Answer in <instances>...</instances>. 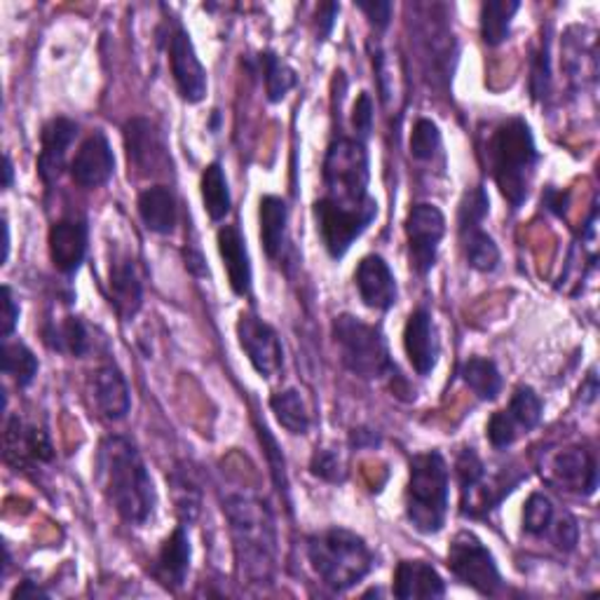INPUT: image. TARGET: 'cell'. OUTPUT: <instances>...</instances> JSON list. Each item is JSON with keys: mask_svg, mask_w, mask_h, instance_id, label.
I'll use <instances>...</instances> for the list:
<instances>
[{"mask_svg": "<svg viewBox=\"0 0 600 600\" xmlns=\"http://www.w3.org/2000/svg\"><path fill=\"white\" fill-rule=\"evenodd\" d=\"M549 482L561 490L593 495L598 488L596 459L587 448L558 451L549 463Z\"/></svg>", "mask_w": 600, "mask_h": 600, "instance_id": "obj_16", "label": "cell"}, {"mask_svg": "<svg viewBox=\"0 0 600 600\" xmlns=\"http://www.w3.org/2000/svg\"><path fill=\"white\" fill-rule=\"evenodd\" d=\"M235 539L237 558L256 585L270 582L277 556L275 518L263 499L251 495H230L224 507Z\"/></svg>", "mask_w": 600, "mask_h": 600, "instance_id": "obj_2", "label": "cell"}, {"mask_svg": "<svg viewBox=\"0 0 600 600\" xmlns=\"http://www.w3.org/2000/svg\"><path fill=\"white\" fill-rule=\"evenodd\" d=\"M203 203L211 221H224V218L230 214L232 199H230L228 178L221 163H211L203 172Z\"/></svg>", "mask_w": 600, "mask_h": 600, "instance_id": "obj_32", "label": "cell"}, {"mask_svg": "<svg viewBox=\"0 0 600 600\" xmlns=\"http://www.w3.org/2000/svg\"><path fill=\"white\" fill-rule=\"evenodd\" d=\"M94 478L106 503L123 521L132 526L151 521L157 507V493L144 457L132 444V438L113 434L99 444Z\"/></svg>", "mask_w": 600, "mask_h": 600, "instance_id": "obj_1", "label": "cell"}, {"mask_svg": "<svg viewBox=\"0 0 600 600\" xmlns=\"http://www.w3.org/2000/svg\"><path fill=\"white\" fill-rule=\"evenodd\" d=\"M190 539L186 526H178L159 547V554L153 563V577L169 591L182 589L190 570Z\"/></svg>", "mask_w": 600, "mask_h": 600, "instance_id": "obj_23", "label": "cell"}, {"mask_svg": "<svg viewBox=\"0 0 600 600\" xmlns=\"http://www.w3.org/2000/svg\"><path fill=\"white\" fill-rule=\"evenodd\" d=\"M184 258H186V268L190 275L195 277H205L209 270H207V263H205V258L203 254H199L197 249H186L184 251Z\"/></svg>", "mask_w": 600, "mask_h": 600, "instance_id": "obj_49", "label": "cell"}, {"mask_svg": "<svg viewBox=\"0 0 600 600\" xmlns=\"http://www.w3.org/2000/svg\"><path fill=\"white\" fill-rule=\"evenodd\" d=\"M459 377L465 380V385L482 399V402H495L503 392V373H499L493 359L486 356H472L459 369Z\"/></svg>", "mask_w": 600, "mask_h": 600, "instance_id": "obj_29", "label": "cell"}, {"mask_svg": "<svg viewBox=\"0 0 600 600\" xmlns=\"http://www.w3.org/2000/svg\"><path fill=\"white\" fill-rule=\"evenodd\" d=\"M354 285L359 289V296H362L364 300V306L377 312H387L396 306V298H399L396 279L383 256H375V254L364 256L362 263L356 266Z\"/></svg>", "mask_w": 600, "mask_h": 600, "instance_id": "obj_18", "label": "cell"}, {"mask_svg": "<svg viewBox=\"0 0 600 600\" xmlns=\"http://www.w3.org/2000/svg\"><path fill=\"white\" fill-rule=\"evenodd\" d=\"M310 469L314 476H319L322 482H329V484H343L345 476H348L343 459L338 457L335 451H317L312 455Z\"/></svg>", "mask_w": 600, "mask_h": 600, "instance_id": "obj_42", "label": "cell"}, {"mask_svg": "<svg viewBox=\"0 0 600 600\" xmlns=\"http://www.w3.org/2000/svg\"><path fill=\"white\" fill-rule=\"evenodd\" d=\"M287 221L289 207L282 197H261V242L270 261H277L282 256L287 242Z\"/></svg>", "mask_w": 600, "mask_h": 600, "instance_id": "obj_28", "label": "cell"}, {"mask_svg": "<svg viewBox=\"0 0 600 600\" xmlns=\"http://www.w3.org/2000/svg\"><path fill=\"white\" fill-rule=\"evenodd\" d=\"M17 324H19V306H17L12 289L6 285L3 287V314H0V335H3V340L14 333Z\"/></svg>", "mask_w": 600, "mask_h": 600, "instance_id": "obj_47", "label": "cell"}, {"mask_svg": "<svg viewBox=\"0 0 600 600\" xmlns=\"http://www.w3.org/2000/svg\"><path fill=\"white\" fill-rule=\"evenodd\" d=\"M165 45L178 94H182V99L188 104H199L207 96V71L195 52L190 33L182 24L174 22L167 31Z\"/></svg>", "mask_w": 600, "mask_h": 600, "instance_id": "obj_11", "label": "cell"}, {"mask_svg": "<svg viewBox=\"0 0 600 600\" xmlns=\"http://www.w3.org/2000/svg\"><path fill=\"white\" fill-rule=\"evenodd\" d=\"M459 242H463L467 263L478 272H493L499 266V249L495 239L478 228L459 230Z\"/></svg>", "mask_w": 600, "mask_h": 600, "instance_id": "obj_34", "label": "cell"}, {"mask_svg": "<svg viewBox=\"0 0 600 600\" xmlns=\"http://www.w3.org/2000/svg\"><path fill=\"white\" fill-rule=\"evenodd\" d=\"M333 338L340 350V359H343L350 373L364 380L399 375L390 359L387 340L377 327L366 324L352 314H340L333 322Z\"/></svg>", "mask_w": 600, "mask_h": 600, "instance_id": "obj_7", "label": "cell"}, {"mask_svg": "<svg viewBox=\"0 0 600 600\" xmlns=\"http://www.w3.org/2000/svg\"><path fill=\"white\" fill-rule=\"evenodd\" d=\"M270 408L277 417V423L289 434H306L310 430V415L298 390H285L272 394Z\"/></svg>", "mask_w": 600, "mask_h": 600, "instance_id": "obj_33", "label": "cell"}, {"mask_svg": "<svg viewBox=\"0 0 600 600\" xmlns=\"http://www.w3.org/2000/svg\"><path fill=\"white\" fill-rule=\"evenodd\" d=\"M108 289L115 312L130 322L144 306V287L138 282L134 261L130 256H113L108 268Z\"/></svg>", "mask_w": 600, "mask_h": 600, "instance_id": "obj_24", "label": "cell"}, {"mask_svg": "<svg viewBox=\"0 0 600 600\" xmlns=\"http://www.w3.org/2000/svg\"><path fill=\"white\" fill-rule=\"evenodd\" d=\"M138 216L155 235H172L176 228V197L167 186H151L138 195Z\"/></svg>", "mask_w": 600, "mask_h": 600, "instance_id": "obj_27", "label": "cell"}, {"mask_svg": "<svg viewBox=\"0 0 600 600\" xmlns=\"http://www.w3.org/2000/svg\"><path fill=\"white\" fill-rule=\"evenodd\" d=\"M521 10L518 0H488L482 6V35L484 43L495 48L505 43L511 31V19Z\"/></svg>", "mask_w": 600, "mask_h": 600, "instance_id": "obj_30", "label": "cell"}, {"mask_svg": "<svg viewBox=\"0 0 600 600\" xmlns=\"http://www.w3.org/2000/svg\"><path fill=\"white\" fill-rule=\"evenodd\" d=\"M549 537L554 539V545L561 551H572L577 547V539H579L577 521L570 514H563L561 518H558V521H554Z\"/></svg>", "mask_w": 600, "mask_h": 600, "instance_id": "obj_45", "label": "cell"}, {"mask_svg": "<svg viewBox=\"0 0 600 600\" xmlns=\"http://www.w3.org/2000/svg\"><path fill=\"white\" fill-rule=\"evenodd\" d=\"M446 235V218L434 205H413L406 216V237L411 266L417 275H427L436 266L438 245Z\"/></svg>", "mask_w": 600, "mask_h": 600, "instance_id": "obj_12", "label": "cell"}, {"mask_svg": "<svg viewBox=\"0 0 600 600\" xmlns=\"http://www.w3.org/2000/svg\"><path fill=\"white\" fill-rule=\"evenodd\" d=\"M324 188L331 203L343 207H371L375 199L369 195V151L362 138L340 136L329 146L324 157Z\"/></svg>", "mask_w": 600, "mask_h": 600, "instance_id": "obj_6", "label": "cell"}, {"mask_svg": "<svg viewBox=\"0 0 600 600\" xmlns=\"http://www.w3.org/2000/svg\"><path fill=\"white\" fill-rule=\"evenodd\" d=\"M448 465L438 451L420 453L411 459L406 488V518L423 535H436L448 516Z\"/></svg>", "mask_w": 600, "mask_h": 600, "instance_id": "obj_5", "label": "cell"}, {"mask_svg": "<svg viewBox=\"0 0 600 600\" xmlns=\"http://www.w3.org/2000/svg\"><path fill=\"white\" fill-rule=\"evenodd\" d=\"M3 235H6V239H3V263H6L8 256H10V226H8V221H3Z\"/></svg>", "mask_w": 600, "mask_h": 600, "instance_id": "obj_53", "label": "cell"}, {"mask_svg": "<svg viewBox=\"0 0 600 600\" xmlns=\"http://www.w3.org/2000/svg\"><path fill=\"white\" fill-rule=\"evenodd\" d=\"M54 451L43 430L27 427L19 415H12L6 425V459L12 467H35L52 463Z\"/></svg>", "mask_w": 600, "mask_h": 600, "instance_id": "obj_19", "label": "cell"}, {"mask_svg": "<svg viewBox=\"0 0 600 600\" xmlns=\"http://www.w3.org/2000/svg\"><path fill=\"white\" fill-rule=\"evenodd\" d=\"M45 343L56 352L73 354V356H85L92 345L87 327L80 317H66L64 322L48 327Z\"/></svg>", "mask_w": 600, "mask_h": 600, "instance_id": "obj_31", "label": "cell"}, {"mask_svg": "<svg viewBox=\"0 0 600 600\" xmlns=\"http://www.w3.org/2000/svg\"><path fill=\"white\" fill-rule=\"evenodd\" d=\"M258 66H261L263 80H266V94L268 102L277 104L298 85L296 71L285 64L275 52H261L258 54Z\"/></svg>", "mask_w": 600, "mask_h": 600, "instance_id": "obj_35", "label": "cell"}, {"mask_svg": "<svg viewBox=\"0 0 600 600\" xmlns=\"http://www.w3.org/2000/svg\"><path fill=\"white\" fill-rule=\"evenodd\" d=\"M12 178H14V167L10 155H6V188H12Z\"/></svg>", "mask_w": 600, "mask_h": 600, "instance_id": "obj_54", "label": "cell"}, {"mask_svg": "<svg viewBox=\"0 0 600 600\" xmlns=\"http://www.w3.org/2000/svg\"><path fill=\"white\" fill-rule=\"evenodd\" d=\"M115 174V155L104 132L87 136L77 148L71 165V176L80 188H99L108 184Z\"/></svg>", "mask_w": 600, "mask_h": 600, "instance_id": "obj_17", "label": "cell"}, {"mask_svg": "<svg viewBox=\"0 0 600 600\" xmlns=\"http://www.w3.org/2000/svg\"><path fill=\"white\" fill-rule=\"evenodd\" d=\"M542 413H545V404L532 387L528 385L516 387L509 406L505 411L493 413V417L488 420L486 434H488L490 446L497 451L509 448L518 436L532 432L539 425Z\"/></svg>", "mask_w": 600, "mask_h": 600, "instance_id": "obj_10", "label": "cell"}, {"mask_svg": "<svg viewBox=\"0 0 600 600\" xmlns=\"http://www.w3.org/2000/svg\"><path fill=\"white\" fill-rule=\"evenodd\" d=\"M38 356L19 340H3V373L10 375L19 387H29L38 375Z\"/></svg>", "mask_w": 600, "mask_h": 600, "instance_id": "obj_36", "label": "cell"}, {"mask_svg": "<svg viewBox=\"0 0 600 600\" xmlns=\"http://www.w3.org/2000/svg\"><path fill=\"white\" fill-rule=\"evenodd\" d=\"M12 598H48V593L43 591V589H40V587H35L33 582H29V579H27V582H22V585H19L17 589H14V593H12Z\"/></svg>", "mask_w": 600, "mask_h": 600, "instance_id": "obj_51", "label": "cell"}, {"mask_svg": "<svg viewBox=\"0 0 600 600\" xmlns=\"http://www.w3.org/2000/svg\"><path fill=\"white\" fill-rule=\"evenodd\" d=\"M455 474H457V482H459V493H463V514H465L467 507L472 505V499L476 497L478 488H482V484H484L486 467L474 448H465L463 453L457 455Z\"/></svg>", "mask_w": 600, "mask_h": 600, "instance_id": "obj_37", "label": "cell"}, {"mask_svg": "<svg viewBox=\"0 0 600 600\" xmlns=\"http://www.w3.org/2000/svg\"><path fill=\"white\" fill-rule=\"evenodd\" d=\"M556 521L554 503L545 493H532L524 507V530L532 537H547Z\"/></svg>", "mask_w": 600, "mask_h": 600, "instance_id": "obj_38", "label": "cell"}, {"mask_svg": "<svg viewBox=\"0 0 600 600\" xmlns=\"http://www.w3.org/2000/svg\"><path fill=\"white\" fill-rule=\"evenodd\" d=\"M438 151H442V132H438L436 123L427 117L415 120L411 132V155L420 163H430Z\"/></svg>", "mask_w": 600, "mask_h": 600, "instance_id": "obj_39", "label": "cell"}, {"mask_svg": "<svg viewBox=\"0 0 600 600\" xmlns=\"http://www.w3.org/2000/svg\"><path fill=\"white\" fill-rule=\"evenodd\" d=\"M448 568L463 582L482 596H495L503 589V575L495 556L474 532L463 530L453 537L448 549Z\"/></svg>", "mask_w": 600, "mask_h": 600, "instance_id": "obj_9", "label": "cell"}, {"mask_svg": "<svg viewBox=\"0 0 600 600\" xmlns=\"http://www.w3.org/2000/svg\"><path fill=\"white\" fill-rule=\"evenodd\" d=\"M582 394H587V402H593L598 394V383H596V373L591 371L587 377V385H582Z\"/></svg>", "mask_w": 600, "mask_h": 600, "instance_id": "obj_52", "label": "cell"}, {"mask_svg": "<svg viewBox=\"0 0 600 600\" xmlns=\"http://www.w3.org/2000/svg\"><path fill=\"white\" fill-rule=\"evenodd\" d=\"M239 345L261 377H272L285 366V350L277 331L254 312H242L237 322Z\"/></svg>", "mask_w": 600, "mask_h": 600, "instance_id": "obj_14", "label": "cell"}, {"mask_svg": "<svg viewBox=\"0 0 600 600\" xmlns=\"http://www.w3.org/2000/svg\"><path fill=\"white\" fill-rule=\"evenodd\" d=\"M308 558L317 577L338 593L356 587L375 566L366 539L345 528H329L308 537Z\"/></svg>", "mask_w": 600, "mask_h": 600, "instance_id": "obj_4", "label": "cell"}, {"mask_svg": "<svg viewBox=\"0 0 600 600\" xmlns=\"http://www.w3.org/2000/svg\"><path fill=\"white\" fill-rule=\"evenodd\" d=\"M537 146L530 125L524 117H509L499 125L488 142V163L499 193L511 209H521L537 167Z\"/></svg>", "mask_w": 600, "mask_h": 600, "instance_id": "obj_3", "label": "cell"}, {"mask_svg": "<svg viewBox=\"0 0 600 600\" xmlns=\"http://www.w3.org/2000/svg\"><path fill=\"white\" fill-rule=\"evenodd\" d=\"M354 6L371 19V24L375 29L385 31L390 27L392 10H394V6L390 3V0H375V3H362V0H359V3H354Z\"/></svg>", "mask_w": 600, "mask_h": 600, "instance_id": "obj_46", "label": "cell"}, {"mask_svg": "<svg viewBox=\"0 0 600 600\" xmlns=\"http://www.w3.org/2000/svg\"><path fill=\"white\" fill-rule=\"evenodd\" d=\"M87 254V224L80 218H62L50 228V258L62 275H75Z\"/></svg>", "mask_w": 600, "mask_h": 600, "instance_id": "obj_22", "label": "cell"}, {"mask_svg": "<svg viewBox=\"0 0 600 600\" xmlns=\"http://www.w3.org/2000/svg\"><path fill=\"white\" fill-rule=\"evenodd\" d=\"M404 348L408 354V362L417 375H430L436 369L442 345H438L434 319L425 308H417L411 312L404 329Z\"/></svg>", "mask_w": 600, "mask_h": 600, "instance_id": "obj_21", "label": "cell"}, {"mask_svg": "<svg viewBox=\"0 0 600 600\" xmlns=\"http://www.w3.org/2000/svg\"><path fill=\"white\" fill-rule=\"evenodd\" d=\"M258 438H261V444H263V451L268 455V463H270V472H272V478H275V484L277 488L287 493L289 484H287V463H285V455L282 451H279L277 442H275V436L270 434V430L266 425H258Z\"/></svg>", "mask_w": 600, "mask_h": 600, "instance_id": "obj_43", "label": "cell"}, {"mask_svg": "<svg viewBox=\"0 0 600 600\" xmlns=\"http://www.w3.org/2000/svg\"><path fill=\"white\" fill-rule=\"evenodd\" d=\"M352 127L356 132V138H362V142L373 132V102L369 92H362L356 99L352 108Z\"/></svg>", "mask_w": 600, "mask_h": 600, "instance_id": "obj_44", "label": "cell"}, {"mask_svg": "<svg viewBox=\"0 0 600 600\" xmlns=\"http://www.w3.org/2000/svg\"><path fill=\"white\" fill-rule=\"evenodd\" d=\"M216 239H218V254H221L224 258L232 291L237 296H249L254 272H251V258L247 251L245 235L235 226H224L221 230H218Z\"/></svg>", "mask_w": 600, "mask_h": 600, "instance_id": "obj_25", "label": "cell"}, {"mask_svg": "<svg viewBox=\"0 0 600 600\" xmlns=\"http://www.w3.org/2000/svg\"><path fill=\"white\" fill-rule=\"evenodd\" d=\"M488 209H490V199H488V195H486V190L482 186L467 190L465 197H463V203H459V214H457L459 230L482 226Z\"/></svg>", "mask_w": 600, "mask_h": 600, "instance_id": "obj_40", "label": "cell"}, {"mask_svg": "<svg viewBox=\"0 0 600 600\" xmlns=\"http://www.w3.org/2000/svg\"><path fill=\"white\" fill-rule=\"evenodd\" d=\"M125 148L138 176H163L172 165L165 136L148 117H132L125 125Z\"/></svg>", "mask_w": 600, "mask_h": 600, "instance_id": "obj_13", "label": "cell"}, {"mask_svg": "<svg viewBox=\"0 0 600 600\" xmlns=\"http://www.w3.org/2000/svg\"><path fill=\"white\" fill-rule=\"evenodd\" d=\"M352 446H356V448H375V446H380V436L375 434V432H371V430H354L352 432Z\"/></svg>", "mask_w": 600, "mask_h": 600, "instance_id": "obj_50", "label": "cell"}, {"mask_svg": "<svg viewBox=\"0 0 600 600\" xmlns=\"http://www.w3.org/2000/svg\"><path fill=\"white\" fill-rule=\"evenodd\" d=\"M317 232L333 261H340L366 228L375 221L377 203L371 207H343L331 203L329 197H319L314 207Z\"/></svg>", "mask_w": 600, "mask_h": 600, "instance_id": "obj_8", "label": "cell"}, {"mask_svg": "<svg viewBox=\"0 0 600 600\" xmlns=\"http://www.w3.org/2000/svg\"><path fill=\"white\" fill-rule=\"evenodd\" d=\"M549 90H551V64H549V45L545 43L542 50L532 54L530 92L537 102H542V99L549 96Z\"/></svg>", "mask_w": 600, "mask_h": 600, "instance_id": "obj_41", "label": "cell"}, {"mask_svg": "<svg viewBox=\"0 0 600 600\" xmlns=\"http://www.w3.org/2000/svg\"><path fill=\"white\" fill-rule=\"evenodd\" d=\"M394 596L399 600L413 598H444L446 582L425 561H402L394 572Z\"/></svg>", "mask_w": 600, "mask_h": 600, "instance_id": "obj_26", "label": "cell"}, {"mask_svg": "<svg viewBox=\"0 0 600 600\" xmlns=\"http://www.w3.org/2000/svg\"><path fill=\"white\" fill-rule=\"evenodd\" d=\"M87 390L99 417L108 420V423H120V420L127 417L132 408V394L123 371L115 364H104L92 371Z\"/></svg>", "mask_w": 600, "mask_h": 600, "instance_id": "obj_15", "label": "cell"}, {"mask_svg": "<svg viewBox=\"0 0 600 600\" xmlns=\"http://www.w3.org/2000/svg\"><path fill=\"white\" fill-rule=\"evenodd\" d=\"M77 136V125L69 117H52L40 134V155H38V174L45 186L59 182L64 167L66 155Z\"/></svg>", "mask_w": 600, "mask_h": 600, "instance_id": "obj_20", "label": "cell"}, {"mask_svg": "<svg viewBox=\"0 0 600 600\" xmlns=\"http://www.w3.org/2000/svg\"><path fill=\"white\" fill-rule=\"evenodd\" d=\"M340 12V6L338 3H324L319 6L317 10V24H319V35L322 38H329L333 27H335V17Z\"/></svg>", "mask_w": 600, "mask_h": 600, "instance_id": "obj_48", "label": "cell"}]
</instances>
